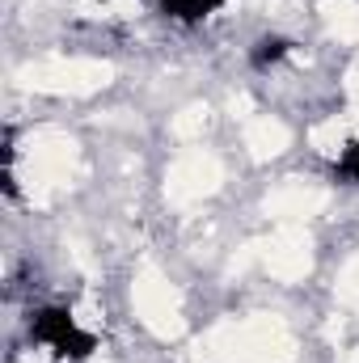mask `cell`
I'll use <instances>...</instances> for the list:
<instances>
[{"instance_id":"6da1fadb","label":"cell","mask_w":359,"mask_h":363,"mask_svg":"<svg viewBox=\"0 0 359 363\" xmlns=\"http://www.w3.org/2000/svg\"><path fill=\"white\" fill-rule=\"evenodd\" d=\"M77 330V321H72V313L68 308H43L38 317H34V325H30V334H34V342H64L68 334Z\"/></svg>"},{"instance_id":"7a4b0ae2","label":"cell","mask_w":359,"mask_h":363,"mask_svg":"<svg viewBox=\"0 0 359 363\" xmlns=\"http://www.w3.org/2000/svg\"><path fill=\"white\" fill-rule=\"evenodd\" d=\"M161 9L178 21H203L207 13L220 9V0H161Z\"/></svg>"},{"instance_id":"3957f363","label":"cell","mask_w":359,"mask_h":363,"mask_svg":"<svg viewBox=\"0 0 359 363\" xmlns=\"http://www.w3.org/2000/svg\"><path fill=\"white\" fill-rule=\"evenodd\" d=\"M93 351H97V338L85 334V330H72L64 342H55V355H64V359H85Z\"/></svg>"},{"instance_id":"277c9868","label":"cell","mask_w":359,"mask_h":363,"mask_svg":"<svg viewBox=\"0 0 359 363\" xmlns=\"http://www.w3.org/2000/svg\"><path fill=\"white\" fill-rule=\"evenodd\" d=\"M287 47H292L287 38H263L250 60H254V68H270V64H279V60L287 55Z\"/></svg>"},{"instance_id":"5b68a950","label":"cell","mask_w":359,"mask_h":363,"mask_svg":"<svg viewBox=\"0 0 359 363\" xmlns=\"http://www.w3.org/2000/svg\"><path fill=\"white\" fill-rule=\"evenodd\" d=\"M338 178L343 182H359V144H351L338 161Z\"/></svg>"}]
</instances>
